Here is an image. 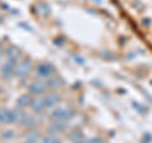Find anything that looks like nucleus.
Segmentation results:
<instances>
[{
    "label": "nucleus",
    "instance_id": "obj_14",
    "mask_svg": "<svg viewBox=\"0 0 152 143\" xmlns=\"http://www.w3.org/2000/svg\"><path fill=\"white\" fill-rule=\"evenodd\" d=\"M42 143H61V141H60L56 136H53V134L51 133V134L43 137V139H42Z\"/></svg>",
    "mask_w": 152,
    "mask_h": 143
},
{
    "label": "nucleus",
    "instance_id": "obj_3",
    "mask_svg": "<svg viewBox=\"0 0 152 143\" xmlns=\"http://www.w3.org/2000/svg\"><path fill=\"white\" fill-rule=\"evenodd\" d=\"M74 115V112L69 108H57L50 114V119L52 122H67Z\"/></svg>",
    "mask_w": 152,
    "mask_h": 143
},
{
    "label": "nucleus",
    "instance_id": "obj_8",
    "mask_svg": "<svg viewBox=\"0 0 152 143\" xmlns=\"http://www.w3.org/2000/svg\"><path fill=\"white\" fill-rule=\"evenodd\" d=\"M60 101H61V96H60V94H56V93L48 94V95H47V96L43 99V103H45V107H46V108L55 107L56 104H58Z\"/></svg>",
    "mask_w": 152,
    "mask_h": 143
},
{
    "label": "nucleus",
    "instance_id": "obj_12",
    "mask_svg": "<svg viewBox=\"0 0 152 143\" xmlns=\"http://www.w3.org/2000/svg\"><path fill=\"white\" fill-rule=\"evenodd\" d=\"M7 56L9 60H14V61H18L19 56H20V51H19L17 47H10L8 51H7Z\"/></svg>",
    "mask_w": 152,
    "mask_h": 143
},
{
    "label": "nucleus",
    "instance_id": "obj_1",
    "mask_svg": "<svg viewBox=\"0 0 152 143\" xmlns=\"http://www.w3.org/2000/svg\"><path fill=\"white\" fill-rule=\"evenodd\" d=\"M152 52V0H112Z\"/></svg>",
    "mask_w": 152,
    "mask_h": 143
},
{
    "label": "nucleus",
    "instance_id": "obj_11",
    "mask_svg": "<svg viewBox=\"0 0 152 143\" xmlns=\"http://www.w3.org/2000/svg\"><path fill=\"white\" fill-rule=\"evenodd\" d=\"M66 128V122H52V124L50 127V132L53 134L56 132H61Z\"/></svg>",
    "mask_w": 152,
    "mask_h": 143
},
{
    "label": "nucleus",
    "instance_id": "obj_9",
    "mask_svg": "<svg viewBox=\"0 0 152 143\" xmlns=\"http://www.w3.org/2000/svg\"><path fill=\"white\" fill-rule=\"evenodd\" d=\"M39 133H38V131H31V132H28L26 137H24V143H38L39 142Z\"/></svg>",
    "mask_w": 152,
    "mask_h": 143
},
{
    "label": "nucleus",
    "instance_id": "obj_6",
    "mask_svg": "<svg viewBox=\"0 0 152 143\" xmlns=\"http://www.w3.org/2000/svg\"><path fill=\"white\" fill-rule=\"evenodd\" d=\"M31 67H32V62L29 60L22 61L15 67V76H18V77H26V76L29 74Z\"/></svg>",
    "mask_w": 152,
    "mask_h": 143
},
{
    "label": "nucleus",
    "instance_id": "obj_2",
    "mask_svg": "<svg viewBox=\"0 0 152 143\" xmlns=\"http://www.w3.org/2000/svg\"><path fill=\"white\" fill-rule=\"evenodd\" d=\"M27 115L19 113L18 110H9V109H0V123L3 124H12L19 119L26 118Z\"/></svg>",
    "mask_w": 152,
    "mask_h": 143
},
{
    "label": "nucleus",
    "instance_id": "obj_10",
    "mask_svg": "<svg viewBox=\"0 0 152 143\" xmlns=\"http://www.w3.org/2000/svg\"><path fill=\"white\" fill-rule=\"evenodd\" d=\"M31 108H32V110L36 112V113H39L41 110H43V109L46 108V107H45V103H43V99H42V100H41V99L32 100Z\"/></svg>",
    "mask_w": 152,
    "mask_h": 143
},
{
    "label": "nucleus",
    "instance_id": "obj_13",
    "mask_svg": "<svg viewBox=\"0 0 152 143\" xmlns=\"http://www.w3.org/2000/svg\"><path fill=\"white\" fill-rule=\"evenodd\" d=\"M31 103H32V99H31L29 95H22V96L18 98V101H17L18 107H20V108L31 105Z\"/></svg>",
    "mask_w": 152,
    "mask_h": 143
},
{
    "label": "nucleus",
    "instance_id": "obj_7",
    "mask_svg": "<svg viewBox=\"0 0 152 143\" xmlns=\"http://www.w3.org/2000/svg\"><path fill=\"white\" fill-rule=\"evenodd\" d=\"M46 89H47V85L42 81H33V82L28 86V90L29 93L33 95H42L46 93Z\"/></svg>",
    "mask_w": 152,
    "mask_h": 143
},
{
    "label": "nucleus",
    "instance_id": "obj_5",
    "mask_svg": "<svg viewBox=\"0 0 152 143\" xmlns=\"http://www.w3.org/2000/svg\"><path fill=\"white\" fill-rule=\"evenodd\" d=\"M53 71H55V69H53V66H52L51 63L43 62V63L38 65V67H37V70H36V74L39 76V77L47 79V77H50V76L53 74Z\"/></svg>",
    "mask_w": 152,
    "mask_h": 143
},
{
    "label": "nucleus",
    "instance_id": "obj_16",
    "mask_svg": "<svg viewBox=\"0 0 152 143\" xmlns=\"http://www.w3.org/2000/svg\"><path fill=\"white\" fill-rule=\"evenodd\" d=\"M4 55V48H3V46H1V43H0V57H1Z\"/></svg>",
    "mask_w": 152,
    "mask_h": 143
},
{
    "label": "nucleus",
    "instance_id": "obj_4",
    "mask_svg": "<svg viewBox=\"0 0 152 143\" xmlns=\"http://www.w3.org/2000/svg\"><path fill=\"white\" fill-rule=\"evenodd\" d=\"M15 65L17 61L8 58L7 62L1 66V76L4 79H10L13 75H15Z\"/></svg>",
    "mask_w": 152,
    "mask_h": 143
},
{
    "label": "nucleus",
    "instance_id": "obj_15",
    "mask_svg": "<svg viewBox=\"0 0 152 143\" xmlns=\"http://www.w3.org/2000/svg\"><path fill=\"white\" fill-rule=\"evenodd\" d=\"M60 85H62V81H60L58 79H51L47 81V86H50V88H57Z\"/></svg>",
    "mask_w": 152,
    "mask_h": 143
}]
</instances>
